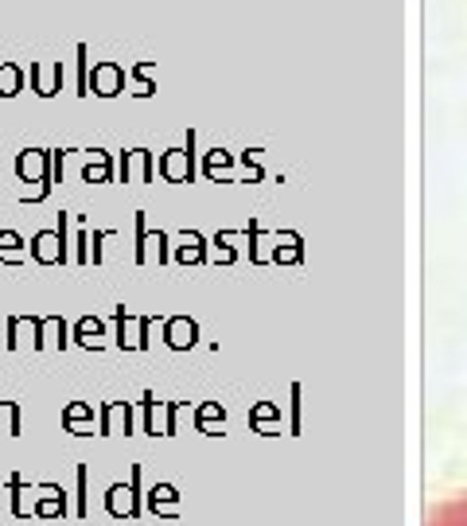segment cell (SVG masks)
<instances>
[{
    "label": "cell",
    "mask_w": 467,
    "mask_h": 526,
    "mask_svg": "<svg viewBox=\"0 0 467 526\" xmlns=\"http://www.w3.org/2000/svg\"><path fill=\"white\" fill-rule=\"evenodd\" d=\"M140 472L145 468H128V484H110L105 487V511L110 519H140L145 514V495H140Z\"/></svg>",
    "instance_id": "2"
},
{
    "label": "cell",
    "mask_w": 467,
    "mask_h": 526,
    "mask_svg": "<svg viewBox=\"0 0 467 526\" xmlns=\"http://www.w3.org/2000/svg\"><path fill=\"white\" fill-rule=\"evenodd\" d=\"M0 262L4 265H20L23 262V238L16 230H0Z\"/></svg>",
    "instance_id": "18"
},
{
    "label": "cell",
    "mask_w": 467,
    "mask_h": 526,
    "mask_svg": "<svg viewBox=\"0 0 467 526\" xmlns=\"http://www.w3.org/2000/svg\"><path fill=\"white\" fill-rule=\"evenodd\" d=\"M133 402H101L98 409V429H101V437H117V432H133Z\"/></svg>",
    "instance_id": "4"
},
{
    "label": "cell",
    "mask_w": 467,
    "mask_h": 526,
    "mask_svg": "<svg viewBox=\"0 0 467 526\" xmlns=\"http://www.w3.org/2000/svg\"><path fill=\"white\" fill-rule=\"evenodd\" d=\"M113 327H117L113 343L121 351H145L148 347L152 316H125V304H117V308H113Z\"/></svg>",
    "instance_id": "3"
},
{
    "label": "cell",
    "mask_w": 467,
    "mask_h": 526,
    "mask_svg": "<svg viewBox=\"0 0 467 526\" xmlns=\"http://www.w3.org/2000/svg\"><path fill=\"white\" fill-rule=\"evenodd\" d=\"M86 495H90V464L75 468V519H86Z\"/></svg>",
    "instance_id": "19"
},
{
    "label": "cell",
    "mask_w": 467,
    "mask_h": 526,
    "mask_svg": "<svg viewBox=\"0 0 467 526\" xmlns=\"http://www.w3.org/2000/svg\"><path fill=\"white\" fill-rule=\"evenodd\" d=\"M175 257H180V262H198V234H183V245L180 250H175Z\"/></svg>",
    "instance_id": "22"
},
{
    "label": "cell",
    "mask_w": 467,
    "mask_h": 526,
    "mask_svg": "<svg viewBox=\"0 0 467 526\" xmlns=\"http://www.w3.org/2000/svg\"><path fill=\"white\" fill-rule=\"evenodd\" d=\"M145 75H148V63H137L133 67V94H137V98H148V94H152V82Z\"/></svg>",
    "instance_id": "21"
},
{
    "label": "cell",
    "mask_w": 467,
    "mask_h": 526,
    "mask_svg": "<svg viewBox=\"0 0 467 526\" xmlns=\"http://www.w3.org/2000/svg\"><path fill=\"white\" fill-rule=\"evenodd\" d=\"M70 327L63 316H40L35 320V347H55V351H63L70 343Z\"/></svg>",
    "instance_id": "8"
},
{
    "label": "cell",
    "mask_w": 467,
    "mask_h": 526,
    "mask_svg": "<svg viewBox=\"0 0 467 526\" xmlns=\"http://www.w3.org/2000/svg\"><path fill=\"white\" fill-rule=\"evenodd\" d=\"M163 339H168V347H191L195 343V324L191 320H163Z\"/></svg>",
    "instance_id": "15"
},
{
    "label": "cell",
    "mask_w": 467,
    "mask_h": 526,
    "mask_svg": "<svg viewBox=\"0 0 467 526\" xmlns=\"http://www.w3.org/2000/svg\"><path fill=\"white\" fill-rule=\"evenodd\" d=\"M31 257L40 265H66L70 257V215L66 210H58V222H55V230H40L31 238Z\"/></svg>",
    "instance_id": "1"
},
{
    "label": "cell",
    "mask_w": 467,
    "mask_h": 526,
    "mask_svg": "<svg viewBox=\"0 0 467 526\" xmlns=\"http://www.w3.org/2000/svg\"><path fill=\"white\" fill-rule=\"evenodd\" d=\"M148 511L152 514H175L180 507H175V487L172 484H156L148 491Z\"/></svg>",
    "instance_id": "16"
},
{
    "label": "cell",
    "mask_w": 467,
    "mask_h": 526,
    "mask_svg": "<svg viewBox=\"0 0 467 526\" xmlns=\"http://www.w3.org/2000/svg\"><path fill=\"white\" fill-rule=\"evenodd\" d=\"M121 90H125V67L121 63H113V58H101V63H93L90 94H98V98H117Z\"/></svg>",
    "instance_id": "5"
},
{
    "label": "cell",
    "mask_w": 467,
    "mask_h": 526,
    "mask_svg": "<svg viewBox=\"0 0 467 526\" xmlns=\"http://www.w3.org/2000/svg\"><path fill=\"white\" fill-rule=\"evenodd\" d=\"M20 421H23L20 402H0V432L4 437H20Z\"/></svg>",
    "instance_id": "20"
},
{
    "label": "cell",
    "mask_w": 467,
    "mask_h": 526,
    "mask_svg": "<svg viewBox=\"0 0 467 526\" xmlns=\"http://www.w3.org/2000/svg\"><path fill=\"white\" fill-rule=\"evenodd\" d=\"M70 335H75V343H82L86 351H101V347H105V343H101V339H105V324L98 320V316H82Z\"/></svg>",
    "instance_id": "13"
},
{
    "label": "cell",
    "mask_w": 467,
    "mask_h": 526,
    "mask_svg": "<svg viewBox=\"0 0 467 526\" xmlns=\"http://www.w3.org/2000/svg\"><path fill=\"white\" fill-rule=\"evenodd\" d=\"M31 90L40 98H55L63 90V63H31Z\"/></svg>",
    "instance_id": "10"
},
{
    "label": "cell",
    "mask_w": 467,
    "mask_h": 526,
    "mask_svg": "<svg viewBox=\"0 0 467 526\" xmlns=\"http://www.w3.org/2000/svg\"><path fill=\"white\" fill-rule=\"evenodd\" d=\"M35 487H28L23 484V476L20 472H12L8 476V495H12V519H31L35 514V503H28V495H31Z\"/></svg>",
    "instance_id": "12"
},
{
    "label": "cell",
    "mask_w": 467,
    "mask_h": 526,
    "mask_svg": "<svg viewBox=\"0 0 467 526\" xmlns=\"http://www.w3.org/2000/svg\"><path fill=\"white\" fill-rule=\"evenodd\" d=\"M40 491L43 495L35 499V519H66V514H75L63 484H40Z\"/></svg>",
    "instance_id": "6"
},
{
    "label": "cell",
    "mask_w": 467,
    "mask_h": 526,
    "mask_svg": "<svg viewBox=\"0 0 467 526\" xmlns=\"http://www.w3.org/2000/svg\"><path fill=\"white\" fill-rule=\"evenodd\" d=\"M63 425H66V432H75V437H101V429L93 425V406L90 402H70L63 409Z\"/></svg>",
    "instance_id": "9"
},
{
    "label": "cell",
    "mask_w": 467,
    "mask_h": 526,
    "mask_svg": "<svg viewBox=\"0 0 467 526\" xmlns=\"http://www.w3.org/2000/svg\"><path fill=\"white\" fill-rule=\"evenodd\" d=\"M23 90V70L8 58H0V98H16Z\"/></svg>",
    "instance_id": "17"
},
{
    "label": "cell",
    "mask_w": 467,
    "mask_h": 526,
    "mask_svg": "<svg viewBox=\"0 0 467 526\" xmlns=\"http://www.w3.org/2000/svg\"><path fill=\"white\" fill-rule=\"evenodd\" d=\"M82 180L86 183H110L113 180V156L101 148H93V156L82 164Z\"/></svg>",
    "instance_id": "14"
},
{
    "label": "cell",
    "mask_w": 467,
    "mask_h": 526,
    "mask_svg": "<svg viewBox=\"0 0 467 526\" xmlns=\"http://www.w3.org/2000/svg\"><path fill=\"white\" fill-rule=\"evenodd\" d=\"M160 172L168 180H187L191 183V137H187V152L183 148H168V156L160 160Z\"/></svg>",
    "instance_id": "11"
},
{
    "label": "cell",
    "mask_w": 467,
    "mask_h": 526,
    "mask_svg": "<svg viewBox=\"0 0 467 526\" xmlns=\"http://www.w3.org/2000/svg\"><path fill=\"white\" fill-rule=\"evenodd\" d=\"M133 172H140V180L145 183L156 180V164H152L148 148H133V152H121V156H117V180L128 183V175Z\"/></svg>",
    "instance_id": "7"
}]
</instances>
